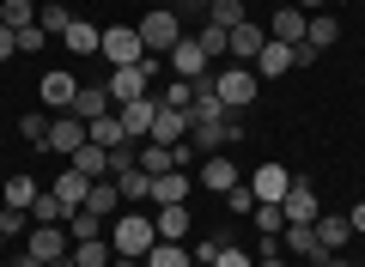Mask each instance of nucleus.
<instances>
[{
  "label": "nucleus",
  "instance_id": "1",
  "mask_svg": "<svg viewBox=\"0 0 365 267\" xmlns=\"http://www.w3.org/2000/svg\"><path fill=\"white\" fill-rule=\"evenodd\" d=\"M153 243H158V225L140 213V206H122V213L110 219V249H116L122 261H146Z\"/></svg>",
  "mask_w": 365,
  "mask_h": 267
},
{
  "label": "nucleus",
  "instance_id": "2",
  "mask_svg": "<svg viewBox=\"0 0 365 267\" xmlns=\"http://www.w3.org/2000/svg\"><path fill=\"white\" fill-rule=\"evenodd\" d=\"M213 91H220L225 110H250V103H256V91H262V79H256V67L232 61V67H220V73H213Z\"/></svg>",
  "mask_w": 365,
  "mask_h": 267
},
{
  "label": "nucleus",
  "instance_id": "3",
  "mask_svg": "<svg viewBox=\"0 0 365 267\" xmlns=\"http://www.w3.org/2000/svg\"><path fill=\"white\" fill-rule=\"evenodd\" d=\"M134 31H140L146 55H170V49H177V43H182V37H189V31H182V19L170 13V6H153V13H146V19H140V25H134Z\"/></svg>",
  "mask_w": 365,
  "mask_h": 267
},
{
  "label": "nucleus",
  "instance_id": "4",
  "mask_svg": "<svg viewBox=\"0 0 365 267\" xmlns=\"http://www.w3.org/2000/svg\"><path fill=\"white\" fill-rule=\"evenodd\" d=\"M98 55H104L110 67H140V61H146V43H140V31H134V25H110Z\"/></svg>",
  "mask_w": 365,
  "mask_h": 267
},
{
  "label": "nucleus",
  "instance_id": "5",
  "mask_svg": "<svg viewBox=\"0 0 365 267\" xmlns=\"http://www.w3.org/2000/svg\"><path fill=\"white\" fill-rule=\"evenodd\" d=\"M237 140H244V127H237V110L225 115V122L189 127V146H195V158H213V152H225V146H237Z\"/></svg>",
  "mask_w": 365,
  "mask_h": 267
},
{
  "label": "nucleus",
  "instance_id": "6",
  "mask_svg": "<svg viewBox=\"0 0 365 267\" xmlns=\"http://www.w3.org/2000/svg\"><path fill=\"white\" fill-rule=\"evenodd\" d=\"M116 122H122L128 140H146L153 122H158V91H146V98H134V103H116Z\"/></svg>",
  "mask_w": 365,
  "mask_h": 267
},
{
  "label": "nucleus",
  "instance_id": "7",
  "mask_svg": "<svg viewBox=\"0 0 365 267\" xmlns=\"http://www.w3.org/2000/svg\"><path fill=\"white\" fill-rule=\"evenodd\" d=\"M195 182H201V189H213V194H232L237 182H244V170L232 164V152H213V158H201Z\"/></svg>",
  "mask_w": 365,
  "mask_h": 267
},
{
  "label": "nucleus",
  "instance_id": "8",
  "mask_svg": "<svg viewBox=\"0 0 365 267\" xmlns=\"http://www.w3.org/2000/svg\"><path fill=\"white\" fill-rule=\"evenodd\" d=\"M31 255H37L43 267L61 261V255H73V237H67V225H31Z\"/></svg>",
  "mask_w": 365,
  "mask_h": 267
},
{
  "label": "nucleus",
  "instance_id": "9",
  "mask_svg": "<svg viewBox=\"0 0 365 267\" xmlns=\"http://www.w3.org/2000/svg\"><path fill=\"white\" fill-rule=\"evenodd\" d=\"M165 61H170V73H177V79H189V85H195V79H207V67H213L207 55H201V43H195V37H182L177 49L165 55Z\"/></svg>",
  "mask_w": 365,
  "mask_h": 267
},
{
  "label": "nucleus",
  "instance_id": "10",
  "mask_svg": "<svg viewBox=\"0 0 365 267\" xmlns=\"http://www.w3.org/2000/svg\"><path fill=\"white\" fill-rule=\"evenodd\" d=\"M280 213H287V225H311L323 206H317V189L304 177H292V189H287V201H280Z\"/></svg>",
  "mask_w": 365,
  "mask_h": 267
},
{
  "label": "nucleus",
  "instance_id": "11",
  "mask_svg": "<svg viewBox=\"0 0 365 267\" xmlns=\"http://www.w3.org/2000/svg\"><path fill=\"white\" fill-rule=\"evenodd\" d=\"M244 182H250V194H256V201H274V206H280V201H287V189H292V170L262 164L256 177H244Z\"/></svg>",
  "mask_w": 365,
  "mask_h": 267
},
{
  "label": "nucleus",
  "instance_id": "12",
  "mask_svg": "<svg viewBox=\"0 0 365 267\" xmlns=\"http://www.w3.org/2000/svg\"><path fill=\"white\" fill-rule=\"evenodd\" d=\"M73 146H86V122H79L73 110H61V115H49V152H73Z\"/></svg>",
  "mask_w": 365,
  "mask_h": 267
},
{
  "label": "nucleus",
  "instance_id": "13",
  "mask_svg": "<svg viewBox=\"0 0 365 267\" xmlns=\"http://www.w3.org/2000/svg\"><path fill=\"white\" fill-rule=\"evenodd\" d=\"M189 189H195L189 170H165V177H153V201L158 206H189Z\"/></svg>",
  "mask_w": 365,
  "mask_h": 267
},
{
  "label": "nucleus",
  "instance_id": "14",
  "mask_svg": "<svg viewBox=\"0 0 365 267\" xmlns=\"http://www.w3.org/2000/svg\"><path fill=\"white\" fill-rule=\"evenodd\" d=\"M311 231H317V243H323V255H335V249H347V243H353V225L341 213H317Z\"/></svg>",
  "mask_w": 365,
  "mask_h": 267
},
{
  "label": "nucleus",
  "instance_id": "15",
  "mask_svg": "<svg viewBox=\"0 0 365 267\" xmlns=\"http://www.w3.org/2000/svg\"><path fill=\"white\" fill-rule=\"evenodd\" d=\"M146 140L182 146V140H189V110H165V103H158V122H153V134H146Z\"/></svg>",
  "mask_w": 365,
  "mask_h": 267
},
{
  "label": "nucleus",
  "instance_id": "16",
  "mask_svg": "<svg viewBox=\"0 0 365 267\" xmlns=\"http://www.w3.org/2000/svg\"><path fill=\"white\" fill-rule=\"evenodd\" d=\"M67 164H73L86 182H104V177H110V152H104V146H91V140L73 146V152H67Z\"/></svg>",
  "mask_w": 365,
  "mask_h": 267
},
{
  "label": "nucleus",
  "instance_id": "17",
  "mask_svg": "<svg viewBox=\"0 0 365 267\" xmlns=\"http://www.w3.org/2000/svg\"><path fill=\"white\" fill-rule=\"evenodd\" d=\"M122 206H128V201H122V189H116V182H91V189H86V213H98V219H104V225H110V219H116L122 213Z\"/></svg>",
  "mask_w": 365,
  "mask_h": 267
},
{
  "label": "nucleus",
  "instance_id": "18",
  "mask_svg": "<svg viewBox=\"0 0 365 267\" xmlns=\"http://www.w3.org/2000/svg\"><path fill=\"white\" fill-rule=\"evenodd\" d=\"M304 25H311V13H299V6L287 0V6H274V31L268 37L274 43H304Z\"/></svg>",
  "mask_w": 365,
  "mask_h": 267
},
{
  "label": "nucleus",
  "instance_id": "19",
  "mask_svg": "<svg viewBox=\"0 0 365 267\" xmlns=\"http://www.w3.org/2000/svg\"><path fill=\"white\" fill-rule=\"evenodd\" d=\"M61 43H67L73 55H98V49H104V25H91V19H73V25L61 31Z\"/></svg>",
  "mask_w": 365,
  "mask_h": 267
},
{
  "label": "nucleus",
  "instance_id": "20",
  "mask_svg": "<svg viewBox=\"0 0 365 267\" xmlns=\"http://www.w3.org/2000/svg\"><path fill=\"white\" fill-rule=\"evenodd\" d=\"M280 73H292V43H262V55H256V79H280Z\"/></svg>",
  "mask_w": 365,
  "mask_h": 267
},
{
  "label": "nucleus",
  "instance_id": "21",
  "mask_svg": "<svg viewBox=\"0 0 365 267\" xmlns=\"http://www.w3.org/2000/svg\"><path fill=\"white\" fill-rule=\"evenodd\" d=\"M73 98H79V79L73 73H43V103H49L55 115L73 110Z\"/></svg>",
  "mask_w": 365,
  "mask_h": 267
},
{
  "label": "nucleus",
  "instance_id": "22",
  "mask_svg": "<svg viewBox=\"0 0 365 267\" xmlns=\"http://www.w3.org/2000/svg\"><path fill=\"white\" fill-rule=\"evenodd\" d=\"M262 43H268V31H262V25H250V19H244V25L232 31V61H244V67H256V55H262Z\"/></svg>",
  "mask_w": 365,
  "mask_h": 267
},
{
  "label": "nucleus",
  "instance_id": "23",
  "mask_svg": "<svg viewBox=\"0 0 365 267\" xmlns=\"http://www.w3.org/2000/svg\"><path fill=\"white\" fill-rule=\"evenodd\" d=\"M153 225H158V243H182L189 231H195V225H189V206H158Z\"/></svg>",
  "mask_w": 365,
  "mask_h": 267
},
{
  "label": "nucleus",
  "instance_id": "24",
  "mask_svg": "<svg viewBox=\"0 0 365 267\" xmlns=\"http://www.w3.org/2000/svg\"><path fill=\"white\" fill-rule=\"evenodd\" d=\"M116 103H110V91L104 85H79V98H73V115L79 122H98V115H110Z\"/></svg>",
  "mask_w": 365,
  "mask_h": 267
},
{
  "label": "nucleus",
  "instance_id": "25",
  "mask_svg": "<svg viewBox=\"0 0 365 267\" xmlns=\"http://www.w3.org/2000/svg\"><path fill=\"white\" fill-rule=\"evenodd\" d=\"M67 213H73V206H67L55 189H43L37 201H31V225H67Z\"/></svg>",
  "mask_w": 365,
  "mask_h": 267
},
{
  "label": "nucleus",
  "instance_id": "26",
  "mask_svg": "<svg viewBox=\"0 0 365 267\" xmlns=\"http://www.w3.org/2000/svg\"><path fill=\"white\" fill-rule=\"evenodd\" d=\"M110 182L122 189V201H128V206H146V201H153V177H146L140 164H134V170H122V177H110Z\"/></svg>",
  "mask_w": 365,
  "mask_h": 267
},
{
  "label": "nucleus",
  "instance_id": "27",
  "mask_svg": "<svg viewBox=\"0 0 365 267\" xmlns=\"http://www.w3.org/2000/svg\"><path fill=\"white\" fill-rule=\"evenodd\" d=\"M110 261H116L110 237H79L73 243V267H110Z\"/></svg>",
  "mask_w": 365,
  "mask_h": 267
},
{
  "label": "nucleus",
  "instance_id": "28",
  "mask_svg": "<svg viewBox=\"0 0 365 267\" xmlns=\"http://www.w3.org/2000/svg\"><path fill=\"white\" fill-rule=\"evenodd\" d=\"M86 140H91V146H104V152L128 140V134H122V122H116V110H110V115H98V122H86Z\"/></svg>",
  "mask_w": 365,
  "mask_h": 267
},
{
  "label": "nucleus",
  "instance_id": "29",
  "mask_svg": "<svg viewBox=\"0 0 365 267\" xmlns=\"http://www.w3.org/2000/svg\"><path fill=\"white\" fill-rule=\"evenodd\" d=\"M189 37L201 43L207 61H225V55H232V31H220V25H201V31H189Z\"/></svg>",
  "mask_w": 365,
  "mask_h": 267
},
{
  "label": "nucleus",
  "instance_id": "30",
  "mask_svg": "<svg viewBox=\"0 0 365 267\" xmlns=\"http://www.w3.org/2000/svg\"><path fill=\"white\" fill-rule=\"evenodd\" d=\"M146 267H195V255L182 249V243H153L146 249Z\"/></svg>",
  "mask_w": 365,
  "mask_h": 267
},
{
  "label": "nucleus",
  "instance_id": "31",
  "mask_svg": "<svg viewBox=\"0 0 365 267\" xmlns=\"http://www.w3.org/2000/svg\"><path fill=\"white\" fill-rule=\"evenodd\" d=\"M49 189H55V194H61V201H67V206H86V189H91V182H86V177H79V170H73V164H67V170H61V177H55V182H49Z\"/></svg>",
  "mask_w": 365,
  "mask_h": 267
},
{
  "label": "nucleus",
  "instance_id": "32",
  "mask_svg": "<svg viewBox=\"0 0 365 267\" xmlns=\"http://www.w3.org/2000/svg\"><path fill=\"white\" fill-rule=\"evenodd\" d=\"M0 194H6V206H19V213H31V201H37V177H6V189H0Z\"/></svg>",
  "mask_w": 365,
  "mask_h": 267
},
{
  "label": "nucleus",
  "instance_id": "33",
  "mask_svg": "<svg viewBox=\"0 0 365 267\" xmlns=\"http://www.w3.org/2000/svg\"><path fill=\"white\" fill-rule=\"evenodd\" d=\"M244 0H213V6H207V25H220V31H237V25H244Z\"/></svg>",
  "mask_w": 365,
  "mask_h": 267
},
{
  "label": "nucleus",
  "instance_id": "34",
  "mask_svg": "<svg viewBox=\"0 0 365 267\" xmlns=\"http://www.w3.org/2000/svg\"><path fill=\"white\" fill-rule=\"evenodd\" d=\"M341 37V25H335V13H311V25H304V43H317V49H329V43Z\"/></svg>",
  "mask_w": 365,
  "mask_h": 267
},
{
  "label": "nucleus",
  "instance_id": "35",
  "mask_svg": "<svg viewBox=\"0 0 365 267\" xmlns=\"http://www.w3.org/2000/svg\"><path fill=\"white\" fill-rule=\"evenodd\" d=\"M287 249H292V255H304V261H317V255H323V243H317V231H311V225H287Z\"/></svg>",
  "mask_w": 365,
  "mask_h": 267
},
{
  "label": "nucleus",
  "instance_id": "36",
  "mask_svg": "<svg viewBox=\"0 0 365 267\" xmlns=\"http://www.w3.org/2000/svg\"><path fill=\"white\" fill-rule=\"evenodd\" d=\"M250 219H256L262 237H280V231H287V213H280L274 201H256V213H250Z\"/></svg>",
  "mask_w": 365,
  "mask_h": 267
},
{
  "label": "nucleus",
  "instance_id": "37",
  "mask_svg": "<svg viewBox=\"0 0 365 267\" xmlns=\"http://www.w3.org/2000/svg\"><path fill=\"white\" fill-rule=\"evenodd\" d=\"M0 25H13V31L37 25V6H31V0H0Z\"/></svg>",
  "mask_w": 365,
  "mask_h": 267
},
{
  "label": "nucleus",
  "instance_id": "38",
  "mask_svg": "<svg viewBox=\"0 0 365 267\" xmlns=\"http://www.w3.org/2000/svg\"><path fill=\"white\" fill-rule=\"evenodd\" d=\"M19 134H25V140L37 146V152H49V115H43V110H31L25 122H19Z\"/></svg>",
  "mask_w": 365,
  "mask_h": 267
},
{
  "label": "nucleus",
  "instance_id": "39",
  "mask_svg": "<svg viewBox=\"0 0 365 267\" xmlns=\"http://www.w3.org/2000/svg\"><path fill=\"white\" fill-rule=\"evenodd\" d=\"M37 25H43V31H49V37H61V31H67V25H73V13H67L61 0H49V6H43V13H37Z\"/></svg>",
  "mask_w": 365,
  "mask_h": 267
},
{
  "label": "nucleus",
  "instance_id": "40",
  "mask_svg": "<svg viewBox=\"0 0 365 267\" xmlns=\"http://www.w3.org/2000/svg\"><path fill=\"white\" fill-rule=\"evenodd\" d=\"M158 103H165V110H189V103H195V85H189V79H177V85L158 91Z\"/></svg>",
  "mask_w": 365,
  "mask_h": 267
},
{
  "label": "nucleus",
  "instance_id": "41",
  "mask_svg": "<svg viewBox=\"0 0 365 267\" xmlns=\"http://www.w3.org/2000/svg\"><path fill=\"white\" fill-rule=\"evenodd\" d=\"M213 267H256V255H244L237 243H220V255H213Z\"/></svg>",
  "mask_w": 365,
  "mask_h": 267
},
{
  "label": "nucleus",
  "instance_id": "42",
  "mask_svg": "<svg viewBox=\"0 0 365 267\" xmlns=\"http://www.w3.org/2000/svg\"><path fill=\"white\" fill-rule=\"evenodd\" d=\"M43 43H49V31H43V25H25V31H19V55H37Z\"/></svg>",
  "mask_w": 365,
  "mask_h": 267
},
{
  "label": "nucleus",
  "instance_id": "43",
  "mask_svg": "<svg viewBox=\"0 0 365 267\" xmlns=\"http://www.w3.org/2000/svg\"><path fill=\"white\" fill-rule=\"evenodd\" d=\"M225 206H232V213H256V194H250V182H237V189L225 194Z\"/></svg>",
  "mask_w": 365,
  "mask_h": 267
},
{
  "label": "nucleus",
  "instance_id": "44",
  "mask_svg": "<svg viewBox=\"0 0 365 267\" xmlns=\"http://www.w3.org/2000/svg\"><path fill=\"white\" fill-rule=\"evenodd\" d=\"M189 255H195L201 267H213V255H220V237H201V243H195V249H189Z\"/></svg>",
  "mask_w": 365,
  "mask_h": 267
},
{
  "label": "nucleus",
  "instance_id": "45",
  "mask_svg": "<svg viewBox=\"0 0 365 267\" xmlns=\"http://www.w3.org/2000/svg\"><path fill=\"white\" fill-rule=\"evenodd\" d=\"M13 55H19V31L0 25V61H13Z\"/></svg>",
  "mask_w": 365,
  "mask_h": 267
},
{
  "label": "nucleus",
  "instance_id": "46",
  "mask_svg": "<svg viewBox=\"0 0 365 267\" xmlns=\"http://www.w3.org/2000/svg\"><path fill=\"white\" fill-rule=\"evenodd\" d=\"M317 55H323V49H317V43H292V67H311Z\"/></svg>",
  "mask_w": 365,
  "mask_h": 267
},
{
  "label": "nucleus",
  "instance_id": "47",
  "mask_svg": "<svg viewBox=\"0 0 365 267\" xmlns=\"http://www.w3.org/2000/svg\"><path fill=\"white\" fill-rule=\"evenodd\" d=\"M347 225H353V237H365V201H359V206L347 213Z\"/></svg>",
  "mask_w": 365,
  "mask_h": 267
},
{
  "label": "nucleus",
  "instance_id": "48",
  "mask_svg": "<svg viewBox=\"0 0 365 267\" xmlns=\"http://www.w3.org/2000/svg\"><path fill=\"white\" fill-rule=\"evenodd\" d=\"M317 267H353V261H347V255L335 249V255H317Z\"/></svg>",
  "mask_w": 365,
  "mask_h": 267
},
{
  "label": "nucleus",
  "instance_id": "49",
  "mask_svg": "<svg viewBox=\"0 0 365 267\" xmlns=\"http://www.w3.org/2000/svg\"><path fill=\"white\" fill-rule=\"evenodd\" d=\"M256 267H287V261H280V249H268V255H256Z\"/></svg>",
  "mask_w": 365,
  "mask_h": 267
},
{
  "label": "nucleus",
  "instance_id": "50",
  "mask_svg": "<svg viewBox=\"0 0 365 267\" xmlns=\"http://www.w3.org/2000/svg\"><path fill=\"white\" fill-rule=\"evenodd\" d=\"M6 267H43V261H37V255L25 249V255H13V261H6Z\"/></svg>",
  "mask_w": 365,
  "mask_h": 267
},
{
  "label": "nucleus",
  "instance_id": "51",
  "mask_svg": "<svg viewBox=\"0 0 365 267\" xmlns=\"http://www.w3.org/2000/svg\"><path fill=\"white\" fill-rule=\"evenodd\" d=\"M110 267H146V261H122V255H116V261H110Z\"/></svg>",
  "mask_w": 365,
  "mask_h": 267
},
{
  "label": "nucleus",
  "instance_id": "52",
  "mask_svg": "<svg viewBox=\"0 0 365 267\" xmlns=\"http://www.w3.org/2000/svg\"><path fill=\"white\" fill-rule=\"evenodd\" d=\"M189 6H201V13H207V6H213V0H189Z\"/></svg>",
  "mask_w": 365,
  "mask_h": 267
},
{
  "label": "nucleus",
  "instance_id": "53",
  "mask_svg": "<svg viewBox=\"0 0 365 267\" xmlns=\"http://www.w3.org/2000/svg\"><path fill=\"white\" fill-rule=\"evenodd\" d=\"M329 6H347V0H329Z\"/></svg>",
  "mask_w": 365,
  "mask_h": 267
},
{
  "label": "nucleus",
  "instance_id": "54",
  "mask_svg": "<svg viewBox=\"0 0 365 267\" xmlns=\"http://www.w3.org/2000/svg\"><path fill=\"white\" fill-rule=\"evenodd\" d=\"M274 6H287V0H274Z\"/></svg>",
  "mask_w": 365,
  "mask_h": 267
},
{
  "label": "nucleus",
  "instance_id": "55",
  "mask_svg": "<svg viewBox=\"0 0 365 267\" xmlns=\"http://www.w3.org/2000/svg\"><path fill=\"white\" fill-rule=\"evenodd\" d=\"M195 267H201V261H195Z\"/></svg>",
  "mask_w": 365,
  "mask_h": 267
}]
</instances>
